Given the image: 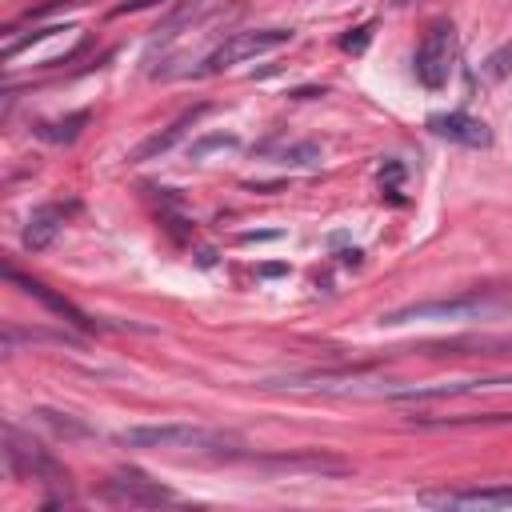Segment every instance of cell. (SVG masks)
I'll use <instances>...</instances> for the list:
<instances>
[{
  "label": "cell",
  "instance_id": "8fae6325",
  "mask_svg": "<svg viewBox=\"0 0 512 512\" xmlns=\"http://www.w3.org/2000/svg\"><path fill=\"white\" fill-rule=\"evenodd\" d=\"M204 112H208V108H204V104H196V108L180 112V116H176V120H172L164 132H152L144 144H136V148H132V164H144V160L164 156V152H168L176 140H184V132H188V128H196V120H200Z\"/></svg>",
  "mask_w": 512,
  "mask_h": 512
},
{
  "label": "cell",
  "instance_id": "5b68a950",
  "mask_svg": "<svg viewBox=\"0 0 512 512\" xmlns=\"http://www.w3.org/2000/svg\"><path fill=\"white\" fill-rule=\"evenodd\" d=\"M4 464L16 480H44V484H68V472L60 468V460L36 444L32 436H24L16 424L4 428Z\"/></svg>",
  "mask_w": 512,
  "mask_h": 512
},
{
  "label": "cell",
  "instance_id": "8992f818",
  "mask_svg": "<svg viewBox=\"0 0 512 512\" xmlns=\"http://www.w3.org/2000/svg\"><path fill=\"white\" fill-rule=\"evenodd\" d=\"M104 500L128 504V508H152V504H168V500H176V496H172V488H164L160 480L144 476L140 468H120V472L108 476Z\"/></svg>",
  "mask_w": 512,
  "mask_h": 512
},
{
  "label": "cell",
  "instance_id": "6da1fadb",
  "mask_svg": "<svg viewBox=\"0 0 512 512\" xmlns=\"http://www.w3.org/2000/svg\"><path fill=\"white\" fill-rule=\"evenodd\" d=\"M512 316V296H496V292H460V296H440V300H420V304H404L380 316L384 328H400V324H420V320H500Z\"/></svg>",
  "mask_w": 512,
  "mask_h": 512
},
{
  "label": "cell",
  "instance_id": "5bb4252c",
  "mask_svg": "<svg viewBox=\"0 0 512 512\" xmlns=\"http://www.w3.org/2000/svg\"><path fill=\"white\" fill-rule=\"evenodd\" d=\"M76 4H84V0H44V4H36V8L20 12V16L4 28V36H16L24 24H36V20H44V16H52V12H64V8H76Z\"/></svg>",
  "mask_w": 512,
  "mask_h": 512
},
{
  "label": "cell",
  "instance_id": "3957f363",
  "mask_svg": "<svg viewBox=\"0 0 512 512\" xmlns=\"http://www.w3.org/2000/svg\"><path fill=\"white\" fill-rule=\"evenodd\" d=\"M452 64H456V24L452 20H432L416 44V56H412V72L420 80L424 92H440L452 76Z\"/></svg>",
  "mask_w": 512,
  "mask_h": 512
},
{
  "label": "cell",
  "instance_id": "9c48e42d",
  "mask_svg": "<svg viewBox=\"0 0 512 512\" xmlns=\"http://www.w3.org/2000/svg\"><path fill=\"white\" fill-rule=\"evenodd\" d=\"M424 504L440 508H512V484L500 488H456V492H424Z\"/></svg>",
  "mask_w": 512,
  "mask_h": 512
},
{
  "label": "cell",
  "instance_id": "277c9868",
  "mask_svg": "<svg viewBox=\"0 0 512 512\" xmlns=\"http://www.w3.org/2000/svg\"><path fill=\"white\" fill-rule=\"evenodd\" d=\"M292 28H248V32H232L228 40H220L208 56H204V68H196L200 76H212V72H224L232 64H244V60H256L264 52H276L284 44H292Z\"/></svg>",
  "mask_w": 512,
  "mask_h": 512
},
{
  "label": "cell",
  "instance_id": "7c38bea8",
  "mask_svg": "<svg viewBox=\"0 0 512 512\" xmlns=\"http://www.w3.org/2000/svg\"><path fill=\"white\" fill-rule=\"evenodd\" d=\"M264 156H268L272 164H284V168H320L324 148H320L316 140H292V144L280 140V144H268Z\"/></svg>",
  "mask_w": 512,
  "mask_h": 512
},
{
  "label": "cell",
  "instance_id": "ba28073f",
  "mask_svg": "<svg viewBox=\"0 0 512 512\" xmlns=\"http://www.w3.org/2000/svg\"><path fill=\"white\" fill-rule=\"evenodd\" d=\"M4 276H8L12 284H20V288H24L28 296H36V300H40V304H44L48 312H56V316H64V320H68L72 328H80V332H92V328H96V324H92V320H88V316H84V312H80V308H76L72 300H64L60 292H52V288H48L44 280H32V276H24V272H16L12 264H4Z\"/></svg>",
  "mask_w": 512,
  "mask_h": 512
},
{
  "label": "cell",
  "instance_id": "2e32d148",
  "mask_svg": "<svg viewBox=\"0 0 512 512\" xmlns=\"http://www.w3.org/2000/svg\"><path fill=\"white\" fill-rule=\"evenodd\" d=\"M216 148H240V140H236L232 132H216V136L196 140V144L188 148V156H192V160H204V156H208V152H216Z\"/></svg>",
  "mask_w": 512,
  "mask_h": 512
},
{
  "label": "cell",
  "instance_id": "4fadbf2b",
  "mask_svg": "<svg viewBox=\"0 0 512 512\" xmlns=\"http://www.w3.org/2000/svg\"><path fill=\"white\" fill-rule=\"evenodd\" d=\"M84 124H88V112H72V116H64V120H40L32 132H36L40 140H48V144H68V140L80 136Z\"/></svg>",
  "mask_w": 512,
  "mask_h": 512
},
{
  "label": "cell",
  "instance_id": "e0dca14e",
  "mask_svg": "<svg viewBox=\"0 0 512 512\" xmlns=\"http://www.w3.org/2000/svg\"><path fill=\"white\" fill-rule=\"evenodd\" d=\"M40 420H48L56 432H64V436H88V428L84 424H76L72 416H64V412H52V408H40Z\"/></svg>",
  "mask_w": 512,
  "mask_h": 512
},
{
  "label": "cell",
  "instance_id": "d6986e66",
  "mask_svg": "<svg viewBox=\"0 0 512 512\" xmlns=\"http://www.w3.org/2000/svg\"><path fill=\"white\" fill-rule=\"evenodd\" d=\"M156 4H164V0H128V4H116L112 12L124 16V12H144V8H156Z\"/></svg>",
  "mask_w": 512,
  "mask_h": 512
},
{
  "label": "cell",
  "instance_id": "52a82bcc",
  "mask_svg": "<svg viewBox=\"0 0 512 512\" xmlns=\"http://www.w3.org/2000/svg\"><path fill=\"white\" fill-rule=\"evenodd\" d=\"M428 132L440 136V140L464 144V148H488L492 144V128L480 116H468V112H432Z\"/></svg>",
  "mask_w": 512,
  "mask_h": 512
},
{
  "label": "cell",
  "instance_id": "30bf717a",
  "mask_svg": "<svg viewBox=\"0 0 512 512\" xmlns=\"http://www.w3.org/2000/svg\"><path fill=\"white\" fill-rule=\"evenodd\" d=\"M64 220H68V208H64V204H40V208H32V216L24 220L20 244H24L28 252H44V248L60 236Z\"/></svg>",
  "mask_w": 512,
  "mask_h": 512
},
{
  "label": "cell",
  "instance_id": "ffe728a7",
  "mask_svg": "<svg viewBox=\"0 0 512 512\" xmlns=\"http://www.w3.org/2000/svg\"><path fill=\"white\" fill-rule=\"evenodd\" d=\"M392 4H396V8H400V4H408V0H392Z\"/></svg>",
  "mask_w": 512,
  "mask_h": 512
},
{
  "label": "cell",
  "instance_id": "7a4b0ae2",
  "mask_svg": "<svg viewBox=\"0 0 512 512\" xmlns=\"http://www.w3.org/2000/svg\"><path fill=\"white\" fill-rule=\"evenodd\" d=\"M116 444H124V448H156V452H216V456H240L232 432L200 428V424H136V428L116 432Z\"/></svg>",
  "mask_w": 512,
  "mask_h": 512
},
{
  "label": "cell",
  "instance_id": "9a60e30c",
  "mask_svg": "<svg viewBox=\"0 0 512 512\" xmlns=\"http://www.w3.org/2000/svg\"><path fill=\"white\" fill-rule=\"evenodd\" d=\"M480 72H484V80H504L512 72V44H500L492 56H484Z\"/></svg>",
  "mask_w": 512,
  "mask_h": 512
},
{
  "label": "cell",
  "instance_id": "ac0fdd59",
  "mask_svg": "<svg viewBox=\"0 0 512 512\" xmlns=\"http://www.w3.org/2000/svg\"><path fill=\"white\" fill-rule=\"evenodd\" d=\"M368 40H372V24H360V28H352L348 36H340V48H344V52H364Z\"/></svg>",
  "mask_w": 512,
  "mask_h": 512
}]
</instances>
